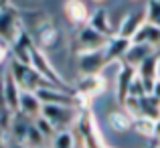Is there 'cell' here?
I'll list each match as a JSON object with an SVG mask.
<instances>
[{"mask_svg":"<svg viewBox=\"0 0 160 148\" xmlns=\"http://www.w3.org/2000/svg\"><path fill=\"white\" fill-rule=\"evenodd\" d=\"M156 79L160 81V49L156 51Z\"/></svg>","mask_w":160,"mask_h":148,"instance_id":"obj_26","label":"cell"},{"mask_svg":"<svg viewBox=\"0 0 160 148\" xmlns=\"http://www.w3.org/2000/svg\"><path fill=\"white\" fill-rule=\"evenodd\" d=\"M41 110H43V104L37 98L35 91H22L20 89V101H18V114L24 116L27 120H35V118L41 116Z\"/></svg>","mask_w":160,"mask_h":148,"instance_id":"obj_9","label":"cell"},{"mask_svg":"<svg viewBox=\"0 0 160 148\" xmlns=\"http://www.w3.org/2000/svg\"><path fill=\"white\" fill-rule=\"evenodd\" d=\"M2 94H4V110L8 114H18V101H20V87L10 77L8 71L2 73Z\"/></svg>","mask_w":160,"mask_h":148,"instance_id":"obj_8","label":"cell"},{"mask_svg":"<svg viewBox=\"0 0 160 148\" xmlns=\"http://www.w3.org/2000/svg\"><path fill=\"white\" fill-rule=\"evenodd\" d=\"M152 138L160 140V118H158V120H154V136Z\"/></svg>","mask_w":160,"mask_h":148,"instance_id":"obj_25","label":"cell"},{"mask_svg":"<svg viewBox=\"0 0 160 148\" xmlns=\"http://www.w3.org/2000/svg\"><path fill=\"white\" fill-rule=\"evenodd\" d=\"M37 98L41 100L43 105H67V108H77V98L67 94L65 89L59 87H43V89L35 91Z\"/></svg>","mask_w":160,"mask_h":148,"instance_id":"obj_7","label":"cell"},{"mask_svg":"<svg viewBox=\"0 0 160 148\" xmlns=\"http://www.w3.org/2000/svg\"><path fill=\"white\" fill-rule=\"evenodd\" d=\"M109 124H112V128H116L118 132H124V130L132 128V118H130L128 114L116 112V114L109 116Z\"/></svg>","mask_w":160,"mask_h":148,"instance_id":"obj_20","label":"cell"},{"mask_svg":"<svg viewBox=\"0 0 160 148\" xmlns=\"http://www.w3.org/2000/svg\"><path fill=\"white\" fill-rule=\"evenodd\" d=\"M75 87H77V91L81 95H93L103 89V77L102 75H87V77L81 75L79 81L75 83Z\"/></svg>","mask_w":160,"mask_h":148,"instance_id":"obj_15","label":"cell"},{"mask_svg":"<svg viewBox=\"0 0 160 148\" xmlns=\"http://www.w3.org/2000/svg\"><path fill=\"white\" fill-rule=\"evenodd\" d=\"M2 136H4V132H2V128H0V144H2Z\"/></svg>","mask_w":160,"mask_h":148,"instance_id":"obj_28","label":"cell"},{"mask_svg":"<svg viewBox=\"0 0 160 148\" xmlns=\"http://www.w3.org/2000/svg\"><path fill=\"white\" fill-rule=\"evenodd\" d=\"M65 14H67V18H69L73 24L85 27L91 12H89V8H87L85 2H77V0H73V2L65 4Z\"/></svg>","mask_w":160,"mask_h":148,"instance_id":"obj_14","label":"cell"},{"mask_svg":"<svg viewBox=\"0 0 160 148\" xmlns=\"http://www.w3.org/2000/svg\"><path fill=\"white\" fill-rule=\"evenodd\" d=\"M108 37L99 35L98 31H93L91 27H81L77 33V53H85V51H99L106 49L108 45Z\"/></svg>","mask_w":160,"mask_h":148,"instance_id":"obj_6","label":"cell"},{"mask_svg":"<svg viewBox=\"0 0 160 148\" xmlns=\"http://www.w3.org/2000/svg\"><path fill=\"white\" fill-rule=\"evenodd\" d=\"M152 53H154V49L148 47V45L130 43L128 51H126V55H124L122 59H124V65H126V67H132V69L136 71L138 67L142 65V61H144V59H148Z\"/></svg>","mask_w":160,"mask_h":148,"instance_id":"obj_11","label":"cell"},{"mask_svg":"<svg viewBox=\"0 0 160 148\" xmlns=\"http://www.w3.org/2000/svg\"><path fill=\"white\" fill-rule=\"evenodd\" d=\"M8 148H27V146H24V144H18V142H14V144H10Z\"/></svg>","mask_w":160,"mask_h":148,"instance_id":"obj_27","label":"cell"},{"mask_svg":"<svg viewBox=\"0 0 160 148\" xmlns=\"http://www.w3.org/2000/svg\"><path fill=\"white\" fill-rule=\"evenodd\" d=\"M130 47V41L126 39H120V37H112V39L108 41L106 45V57H108V63L109 61H118V59H122L126 55V51Z\"/></svg>","mask_w":160,"mask_h":148,"instance_id":"obj_16","label":"cell"},{"mask_svg":"<svg viewBox=\"0 0 160 148\" xmlns=\"http://www.w3.org/2000/svg\"><path fill=\"white\" fill-rule=\"evenodd\" d=\"M144 23H146V10H144V8L128 12V14L122 18L120 27H118V31H116V37L126 39V41L132 43V39L136 37V33L142 28V24H144Z\"/></svg>","mask_w":160,"mask_h":148,"instance_id":"obj_5","label":"cell"},{"mask_svg":"<svg viewBox=\"0 0 160 148\" xmlns=\"http://www.w3.org/2000/svg\"><path fill=\"white\" fill-rule=\"evenodd\" d=\"M32 126H35V128H37V130L41 132V136H43L45 140H49V142H51L53 138H55V134H57V130H55L53 126L49 124V122L45 120V118H41V116L32 120Z\"/></svg>","mask_w":160,"mask_h":148,"instance_id":"obj_21","label":"cell"},{"mask_svg":"<svg viewBox=\"0 0 160 148\" xmlns=\"http://www.w3.org/2000/svg\"><path fill=\"white\" fill-rule=\"evenodd\" d=\"M132 130H136V132L144 138H152L154 136V120L136 118V120H132Z\"/></svg>","mask_w":160,"mask_h":148,"instance_id":"obj_18","label":"cell"},{"mask_svg":"<svg viewBox=\"0 0 160 148\" xmlns=\"http://www.w3.org/2000/svg\"><path fill=\"white\" fill-rule=\"evenodd\" d=\"M77 116L79 110L67 108V105H43V110H41V118H45L57 132L69 130V126L77 120Z\"/></svg>","mask_w":160,"mask_h":148,"instance_id":"obj_3","label":"cell"},{"mask_svg":"<svg viewBox=\"0 0 160 148\" xmlns=\"http://www.w3.org/2000/svg\"><path fill=\"white\" fill-rule=\"evenodd\" d=\"M51 142H53L51 148H75V136H73L71 130H61V132H57Z\"/></svg>","mask_w":160,"mask_h":148,"instance_id":"obj_19","label":"cell"},{"mask_svg":"<svg viewBox=\"0 0 160 148\" xmlns=\"http://www.w3.org/2000/svg\"><path fill=\"white\" fill-rule=\"evenodd\" d=\"M22 31L24 28H22V23H20V16L16 14V10L0 4V43H4L10 49L18 41V37L22 35Z\"/></svg>","mask_w":160,"mask_h":148,"instance_id":"obj_2","label":"cell"},{"mask_svg":"<svg viewBox=\"0 0 160 148\" xmlns=\"http://www.w3.org/2000/svg\"><path fill=\"white\" fill-rule=\"evenodd\" d=\"M150 95H152L154 100H158V101H160V81H158V79L154 81V85H152V91H150Z\"/></svg>","mask_w":160,"mask_h":148,"instance_id":"obj_23","label":"cell"},{"mask_svg":"<svg viewBox=\"0 0 160 148\" xmlns=\"http://www.w3.org/2000/svg\"><path fill=\"white\" fill-rule=\"evenodd\" d=\"M35 37H37V47L41 51L43 49H53V47H57V45L61 43V31L55 27L51 20H49L47 24H43V27L35 33Z\"/></svg>","mask_w":160,"mask_h":148,"instance_id":"obj_10","label":"cell"},{"mask_svg":"<svg viewBox=\"0 0 160 148\" xmlns=\"http://www.w3.org/2000/svg\"><path fill=\"white\" fill-rule=\"evenodd\" d=\"M8 51H10V49H8V47H6V45H4V43H0V63H2V61H4V59H6V55H8Z\"/></svg>","mask_w":160,"mask_h":148,"instance_id":"obj_24","label":"cell"},{"mask_svg":"<svg viewBox=\"0 0 160 148\" xmlns=\"http://www.w3.org/2000/svg\"><path fill=\"white\" fill-rule=\"evenodd\" d=\"M146 10V23H152L160 27V0H150L144 4Z\"/></svg>","mask_w":160,"mask_h":148,"instance_id":"obj_22","label":"cell"},{"mask_svg":"<svg viewBox=\"0 0 160 148\" xmlns=\"http://www.w3.org/2000/svg\"><path fill=\"white\" fill-rule=\"evenodd\" d=\"M31 128V120H27L24 116L20 114H12V120H10V132L14 142L18 144H24V138H27V132Z\"/></svg>","mask_w":160,"mask_h":148,"instance_id":"obj_17","label":"cell"},{"mask_svg":"<svg viewBox=\"0 0 160 148\" xmlns=\"http://www.w3.org/2000/svg\"><path fill=\"white\" fill-rule=\"evenodd\" d=\"M132 43H140V45H148V47H156L160 45V27L152 23H144L142 28L136 33V37L132 39Z\"/></svg>","mask_w":160,"mask_h":148,"instance_id":"obj_13","label":"cell"},{"mask_svg":"<svg viewBox=\"0 0 160 148\" xmlns=\"http://www.w3.org/2000/svg\"><path fill=\"white\" fill-rule=\"evenodd\" d=\"M28 65H31L32 69H35L37 73L45 79V81L51 83L53 87H59V89H65L67 91L65 79H63L61 73L55 69V65L51 63V59L45 55V51H41L37 45H32V47L28 49Z\"/></svg>","mask_w":160,"mask_h":148,"instance_id":"obj_1","label":"cell"},{"mask_svg":"<svg viewBox=\"0 0 160 148\" xmlns=\"http://www.w3.org/2000/svg\"><path fill=\"white\" fill-rule=\"evenodd\" d=\"M87 27H91L93 31H98L99 35L108 37V39L116 37V33H113V28H112V23H109V16H108V10H106V8H98V10L91 12V14H89V20H87Z\"/></svg>","mask_w":160,"mask_h":148,"instance_id":"obj_12","label":"cell"},{"mask_svg":"<svg viewBox=\"0 0 160 148\" xmlns=\"http://www.w3.org/2000/svg\"><path fill=\"white\" fill-rule=\"evenodd\" d=\"M43 148H47V146H43Z\"/></svg>","mask_w":160,"mask_h":148,"instance_id":"obj_29","label":"cell"},{"mask_svg":"<svg viewBox=\"0 0 160 148\" xmlns=\"http://www.w3.org/2000/svg\"><path fill=\"white\" fill-rule=\"evenodd\" d=\"M108 65L106 51H85V53H77V67L81 75H102L103 67Z\"/></svg>","mask_w":160,"mask_h":148,"instance_id":"obj_4","label":"cell"}]
</instances>
